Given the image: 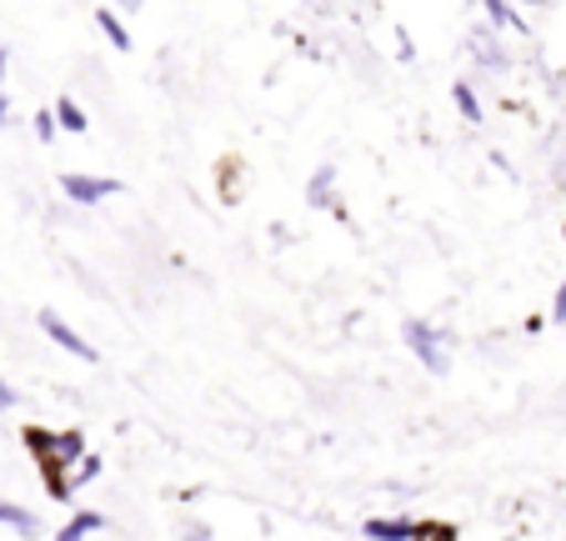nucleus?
Masks as SVG:
<instances>
[{
  "label": "nucleus",
  "instance_id": "obj_15",
  "mask_svg": "<svg viewBox=\"0 0 566 541\" xmlns=\"http://www.w3.org/2000/svg\"><path fill=\"white\" fill-rule=\"evenodd\" d=\"M35 136H41V141L55 136V111H35Z\"/></svg>",
  "mask_w": 566,
  "mask_h": 541
},
{
  "label": "nucleus",
  "instance_id": "obj_14",
  "mask_svg": "<svg viewBox=\"0 0 566 541\" xmlns=\"http://www.w3.org/2000/svg\"><path fill=\"white\" fill-rule=\"evenodd\" d=\"M486 21H496V25H522V15L506 11V6H496V0H492V6H486Z\"/></svg>",
  "mask_w": 566,
  "mask_h": 541
},
{
  "label": "nucleus",
  "instance_id": "obj_19",
  "mask_svg": "<svg viewBox=\"0 0 566 541\" xmlns=\"http://www.w3.org/2000/svg\"><path fill=\"white\" fill-rule=\"evenodd\" d=\"M6 121H11V106H6V91H0V126H6Z\"/></svg>",
  "mask_w": 566,
  "mask_h": 541
},
{
  "label": "nucleus",
  "instance_id": "obj_18",
  "mask_svg": "<svg viewBox=\"0 0 566 541\" xmlns=\"http://www.w3.org/2000/svg\"><path fill=\"white\" fill-rule=\"evenodd\" d=\"M11 406H15V392H11L6 382H0V412H11Z\"/></svg>",
  "mask_w": 566,
  "mask_h": 541
},
{
  "label": "nucleus",
  "instance_id": "obj_2",
  "mask_svg": "<svg viewBox=\"0 0 566 541\" xmlns=\"http://www.w3.org/2000/svg\"><path fill=\"white\" fill-rule=\"evenodd\" d=\"M401 341H407L411 356H417L431 376H441V372L451 366V356H447V336H441V331L431 326V321H417V316L401 321Z\"/></svg>",
  "mask_w": 566,
  "mask_h": 541
},
{
  "label": "nucleus",
  "instance_id": "obj_3",
  "mask_svg": "<svg viewBox=\"0 0 566 541\" xmlns=\"http://www.w3.org/2000/svg\"><path fill=\"white\" fill-rule=\"evenodd\" d=\"M61 191L71 196L75 206H96V201H106V196L120 191V180L116 176H81V170H65V176H61Z\"/></svg>",
  "mask_w": 566,
  "mask_h": 541
},
{
  "label": "nucleus",
  "instance_id": "obj_10",
  "mask_svg": "<svg viewBox=\"0 0 566 541\" xmlns=\"http://www.w3.org/2000/svg\"><path fill=\"white\" fill-rule=\"evenodd\" d=\"M451 101H457V111L471 121V126H476V121H481V96H476V91H471L467 81H457V85H451Z\"/></svg>",
  "mask_w": 566,
  "mask_h": 541
},
{
  "label": "nucleus",
  "instance_id": "obj_9",
  "mask_svg": "<svg viewBox=\"0 0 566 541\" xmlns=\"http://www.w3.org/2000/svg\"><path fill=\"white\" fill-rule=\"evenodd\" d=\"M0 527L21 531V537H35V531H41V521H35L25 507H11V501H0Z\"/></svg>",
  "mask_w": 566,
  "mask_h": 541
},
{
  "label": "nucleus",
  "instance_id": "obj_8",
  "mask_svg": "<svg viewBox=\"0 0 566 541\" xmlns=\"http://www.w3.org/2000/svg\"><path fill=\"white\" fill-rule=\"evenodd\" d=\"M101 527H106V517H101V511H75V517L61 527V537H55V541H86V537H96Z\"/></svg>",
  "mask_w": 566,
  "mask_h": 541
},
{
  "label": "nucleus",
  "instance_id": "obj_17",
  "mask_svg": "<svg viewBox=\"0 0 566 541\" xmlns=\"http://www.w3.org/2000/svg\"><path fill=\"white\" fill-rule=\"evenodd\" d=\"M552 321H566V281L556 287V301H552Z\"/></svg>",
  "mask_w": 566,
  "mask_h": 541
},
{
  "label": "nucleus",
  "instance_id": "obj_4",
  "mask_svg": "<svg viewBox=\"0 0 566 541\" xmlns=\"http://www.w3.org/2000/svg\"><path fill=\"white\" fill-rule=\"evenodd\" d=\"M41 331H45V336H51L61 351H71V356H81V361H96V346H91V341L81 336V331H71V326H65V321L55 316V311H41Z\"/></svg>",
  "mask_w": 566,
  "mask_h": 541
},
{
  "label": "nucleus",
  "instance_id": "obj_16",
  "mask_svg": "<svg viewBox=\"0 0 566 541\" xmlns=\"http://www.w3.org/2000/svg\"><path fill=\"white\" fill-rule=\"evenodd\" d=\"M241 191H247V186H235V160H231V166H226V186H221V196H226V201H235Z\"/></svg>",
  "mask_w": 566,
  "mask_h": 541
},
{
  "label": "nucleus",
  "instance_id": "obj_1",
  "mask_svg": "<svg viewBox=\"0 0 566 541\" xmlns=\"http://www.w3.org/2000/svg\"><path fill=\"white\" fill-rule=\"evenodd\" d=\"M25 446H31V457H35V467H41L45 491H51V497H55V487H61L65 471L86 457V436L81 431H45V426H25Z\"/></svg>",
  "mask_w": 566,
  "mask_h": 541
},
{
  "label": "nucleus",
  "instance_id": "obj_7",
  "mask_svg": "<svg viewBox=\"0 0 566 541\" xmlns=\"http://www.w3.org/2000/svg\"><path fill=\"white\" fill-rule=\"evenodd\" d=\"M332 186H336V170L332 166H316V170H311V186H306V201L311 206H332V211L342 216V206L332 201Z\"/></svg>",
  "mask_w": 566,
  "mask_h": 541
},
{
  "label": "nucleus",
  "instance_id": "obj_12",
  "mask_svg": "<svg viewBox=\"0 0 566 541\" xmlns=\"http://www.w3.org/2000/svg\"><path fill=\"white\" fill-rule=\"evenodd\" d=\"M96 21H101V31H106V41L116 45V51H130V31L116 21V11H96Z\"/></svg>",
  "mask_w": 566,
  "mask_h": 541
},
{
  "label": "nucleus",
  "instance_id": "obj_13",
  "mask_svg": "<svg viewBox=\"0 0 566 541\" xmlns=\"http://www.w3.org/2000/svg\"><path fill=\"white\" fill-rule=\"evenodd\" d=\"M411 541H461V531L451 521H417V537Z\"/></svg>",
  "mask_w": 566,
  "mask_h": 541
},
{
  "label": "nucleus",
  "instance_id": "obj_11",
  "mask_svg": "<svg viewBox=\"0 0 566 541\" xmlns=\"http://www.w3.org/2000/svg\"><path fill=\"white\" fill-rule=\"evenodd\" d=\"M55 126L71 131V136H81V131H86V111L75 106V101H55Z\"/></svg>",
  "mask_w": 566,
  "mask_h": 541
},
{
  "label": "nucleus",
  "instance_id": "obj_5",
  "mask_svg": "<svg viewBox=\"0 0 566 541\" xmlns=\"http://www.w3.org/2000/svg\"><path fill=\"white\" fill-rule=\"evenodd\" d=\"M96 477H101V457H91V451H86V457H81V461H75V467L61 477V487H55V501H71L75 491L91 487Z\"/></svg>",
  "mask_w": 566,
  "mask_h": 541
},
{
  "label": "nucleus",
  "instance_id": "obj_6",
  "mask_svg": "<svg viewBox=\"0 0 566 541\" xmlns=\"http://www.w3.org/2000/svg\"><path fill=\"white\" fill-rule=\"evenodd\" d=\"M361 531L371 541H411V537H417V521H407V517H371Z\"/></svg>",
  "mask_w": 566,
  "mask_h": 541
}]
</instances>
